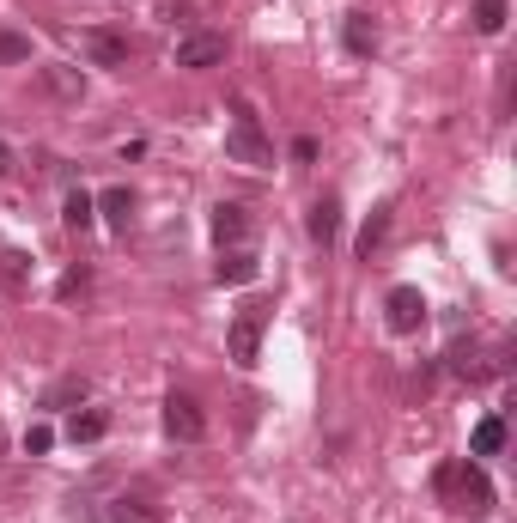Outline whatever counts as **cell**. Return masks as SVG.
<instances>
[{"instance_id":"obj_1","label":"cell","mask_w":517,"mask_h":523,"mask_svg":"<svg viewBox=\"0 0 517 523\" xmlns=\"http://www.w3.org/2000/svg\"><path fill=\"white\" fill-rule=\"evenodd\" d=\"M432 487H438V499H445L451 511H463V517H487L493 511V481H487L481 463H445V469L432 475Z\"/></svg>"},{"instance_id":"obj_2","label":"cell","mask_w":517,"mask_h":523,"mask_svg":"<svg viewBox=\"0 0 517 523\" xmlns=\"http://www.w3.org/2000/svg\"><path fill=\"white\" fill-rule=\"evenodd\" d=\"M226 153H232L238 165H250V171L274 165V140H268L262 116L250 110V98H232V128H226Z\"/></svg>"},{"instance_id":"obj_3","label":"cell","mask_w":517,"mask_h":523,"mask_svg":"<svg viewBox=\"0 0 517 523\" xmlns=\"http://www.w3.org/2000/svg\"><path fill=\"white\" fill-rule=\"evenodd\" d=\"M268 317H274V305H262V298H250V305L232 317V329H226V353H232V365H256L262 335H268Z\"/></svg>"},{"instance_id":"obj_4","label":"cell","mask_w":517,"mask_h":523,"mask_svg":"<svg viewBox=\"0 0 517 523\" xmlns=\"http://www.w3.org/2000/svg\"><path fill=\"white\" fill-rule=\"evenodd\" d=\"M165 432H171L177 444H201V438H207V414H201V402L183 396V390H171V396H165Z\"/></svg>"},{"instance_id":"obj_5","label":"cell","mask_w":517,"mask_h":523,"mask_svg":"<svg viewBox=\"0 0 517 523\" xmlns=\"http://www.w3.org/2000/svg\"><path fill=\"white\" fill-rule=\"evenodd\" d=\"M384 323H390L396 335H414V329L426 323V298H420V286H390V298H384Z\"/></svg>"},{"instance_id":"obj_6","label":"cell","mask_w":517,"mask_h":523,"mask_svg":"<svg viewBox=\"0 0 517 523\" xmlns=\"http://www.w3.org/2000/svg\"><path fill=\"white\" fill-rule=\"evenodd\" d=\"M219 61H226V37H219V31H189L177 43V67H189V73H207Z\"/></svg>"},{"instance_id":"obj_7","label":"cell","mask_w":517,"mask_h":523,"mask_svg":"<svg viewBox=\"0 0 517 523\" xmlns=\"http://www.w3.org/2000/svg\"><path fill=\"white\" fill-rule=\"evenodd\" d=\"M244 238H250V213H244L238 201H219V207H213V244H219V250H238Z\"/></svg>"},{"instance_id":"obj_8","label":"cell","mask_w":517,"mask_h":523,"mask_svg":"<svg viewBox=\"0 0 517 523\" xmlns=\"http://www.w3.org/2000/svg\"><path fill=\"white\" fill-rule=\"evenodd\" d=\"M80 49H86L98 67H128V55H134L122 31H80Z\"/></svg>"},{"instance_id":"obj_9","label":"cell","mask_w":517,"mask_h":523,"mask_svg":"<svg viewBox=\"0 0 517 523\" xmlns=\"http://www.w3.org/2000/svg\"><path fill=\"white\" fill-rule=\"evenodd\" d=\"M256 274H262V262H256L244 244H238V250H219V268H213V280H219V286H250Z\"/></svg>"},{"instance_id":"obj_10","label":"cell","mask_w":517,"mask_h":523,"mask_svg":"<svg viewBox=\"0 0 517 523\" xmlns=\"http://www.w3.org/2000/svg\"><path fill=\"white\" fill-rule=\"evenodd\" d=\"M98 213H104L110 232H128V226H134V195H128V189H104V195H98Z\"/></svg>"},{"instance_id":"obj_11","label":"cell","mask_w":517,"mask_h":523,"mask_svg":"<svg viewBox=\"0 0 517 523\" xmlns=\"http://www.w3.org/2000/svg\"><path fill=\"white\" fill-rule=\"evenodd\" d=\"M110 523H165V517H159V505H153V499L122 493V499H110Z\"/></svg>"},{"instance_id":"obj_12","label":"cell","mask_w":517,"mask_h":523,"mask_svg":"<svg viewBox=\"0 0 517 523\" xmlns=\"http://www.w3.org/2000/svg\"><path fill=\"white\" fill-rule=\"evenodd\" d=\"M335 232H341V201H335V195H323V201L311 207V238L329 250V244H335Z\"/></svg>"},{"instance_id":"obj_13","label":"cell","mask_w":517,"mask_h":523,"mask_svg":"<svg viewBox=\"0 0 517 523\" xmlns=\"http://www.w3.org/2000/svg\"><path fill=\"white\" fill-rule=\"evenodd\" d=\"M104 432H110V414H104V408H86V414L67 420V438H73V444H98Z\"/></svg>"},{"instance_id":"obj_14","label":"cell","mask_w":517,"mask_h":523,"mask_svg":"<svg viewBox=\"0 0 517 523\" xmlns=\"http://www.w3.org/2000/svg\"><path fill=\"white\" fill-rule=\"evenodd\" d=\"M384 238H390V201L372 207V219H365V232H359V256L372 262V250H384Z\"/></svg>"},{"instance_id":"obj_15","label":"cell","mask_w":517,"mask_h":523,"mask_svg":"<svg viewBox=\"0 0 517 523\" xmlns=\"http://www.w3.org/2000/svg\"><path fill=\"white\" fill-rule=\"evenodd\" d=\"M469 451H475V457H499V451H505V420H499V414H487V420L475 426V444H469Z\"/></svg>"},{"instance_id":"obj_16","label":"cell","mask_w":517,"mask_h":523,"mask_svg":"<svg viewBox=\"0 0 517 523\" xmlns=\"http://www.w3.org/2000/svg\"><path fill=\"white\" fill-rule=\"evenodd\" d=\"M451 371H457V378H487V365H481V347L475 341H451Z\"/></svg>"},{"instance_id":"obj_17","label":"cell","mask_w":517,"mask_h":523,"mask_svg":"<svg viewBox=\"0 0 517 523\" xmlns=\"http://www.w3.org/2000/svg\"><path fill=\"white\" fill-rule=\"evenodd\" d=\"M61 219H67V226H73V232H86V226H92V219H98V201H92L86 189H73V195H67V207H61Z\"/></svg>"},{"instance_id":"obj_18","label":"cell","mask_w":517,"mask_h":523,"mask_svg":"<svg viewBox=\"0 0 517 523\" xmlns=\"http://www.w3.org/2000/svg\"><path fill=\"white\" fill-rule=\"evenodd\" d=\"M505 13H511L505 0H475V31H481V37H499V31H505Z\"/></svg>"},{"instance_id":"obj_19","label":"cell","mask_w":517,"mask_h":523,"mask_svg":"<svg viewBox=\"0 0 517 523\" xmlns=\"http://www.w3.org/2000/svg\"><path fill=\"white\" fill-rule=\"evenodd\" d=\"M347 49H353V55H378V31H372V19H359V13L347 19Z\"/></svg>"},{"instance_id":"obj_20","label":"cell","mask_w":517,"mask_h":523,"mask_svg":"<svg viewBox=\"0 0 517 523\" xmlns=\"http://www.w3.org/2000/svg\"><path fill=\"white\" fill-rule=\"evenodd\" d=\"M43 86L61 92V98H80V92H86V86H80V73H67V67H43Z\"/></svg>"},{"instance_id":"obj_21","label":"cell","mask_w":517,"mask_h":523,"mask_svg":"<svg viewBox=\"0 0 517 523\" xmlns=\"http://www.w3.org/2000/svg\"><path fill=\"white\" fill-rule=\"evenodd\" d=\"M0 61H31V37H19V31H0Z\"/></svg>"},{"instance_id":"obj_22","label":"cell","mask_w":517,"mask_h":523,"mask_svg":"<svg viewBox=\"0 0 517 523\" xmlns=\"http://www.w3.org/2000/svg\"><path fill=\"white\" fill-rule=\"evenodd\" d=\"M86 286H92V274H86V268H67V274H61V286H55V298H80Z\"/></svg>"},{"instance_id":"obj_23","label":"cell","mask_w":517,"mask_h":523,"mask_svg":"<svg viewBox=\"0 0 517 523\" xmlns=\"http://www.w3.org/2000/svg\"><path fill=\"white\" fill-rule=\"evenodd\" d=\"M0 274H7V286L19 292V286H25V256H19V250H0Z\"/></svg>"},{"instance_id":"obj_24","label":"cell","mask_w":517,"mask_h":523,"mask_svg":"<svg viewBox=\"0 0 517 523\" xmlns=\"http://www.w3.org/2000/svg\"><path fill=\"white\" fill-rule=\"evenodd\" d=\"M61 402H86V378H67V384H55V390H49V408H61Z\"/></svg>"},{"instance_id":"obj_25","label":"cell","mask_w":517,"mask_h":523,"mask_svg":"<svg viewBox=\"0 0 517 523\" xmlns=\"http://www.w3.org/2000/svg\"><path fill=\"white\" fill-rule=\"evenodd\" d=\"M49 444H55V432H49V426H31V432H25V457H43Z\"/></svg>"},{"instance_id":"obj_26","label":"cell","mask_w":517,"mask_h":523,"mask_svg":"<svg viewBox=\"0 0 517 523\" xmlns=\"http://www.w3.org/2000/svg\"><path fill=\"white\" fill-rule=\"evenodd\" d=\"M159 13H165V25H183L189 19V0H159Z\"/></svg>"},{"instance_id":"obj_27","label":"cell","mask_w":517,"mask_h":523,"mask_svg":"<svg viewBox=\"0 0 517 523\" xmlns=\"http://www.w3.org/2000/svg\"><path fill=\"white\" fill-rule=\"evenodd\" d=\"M292 159L311 165V159H317V140H311V134H299V140H292Z\"/></svg>"},{"instance_id":"obj_28","label":"cell","mask_w":517,"mask_h":523,"mask_svg":"<svg viewBox=\"0 0 517 523\" xmlns=\"http://www.w3.org/2000/svg\"><path fill=\"white\" fill-rule=\"evenodd\" d=\"M7 171H13V146H7V140H0V177H7Z\"/></svg>"}]
</instances>
